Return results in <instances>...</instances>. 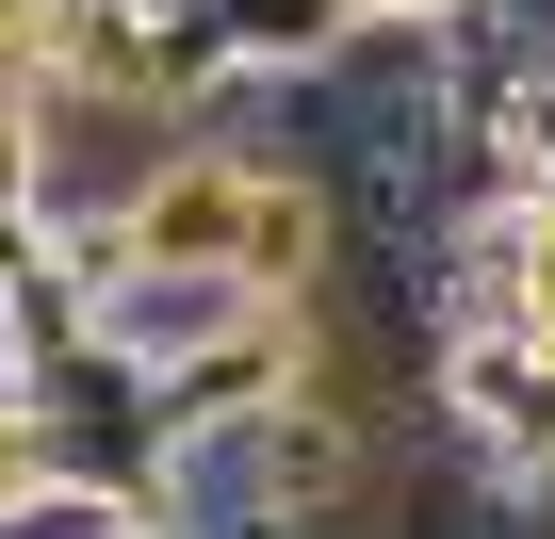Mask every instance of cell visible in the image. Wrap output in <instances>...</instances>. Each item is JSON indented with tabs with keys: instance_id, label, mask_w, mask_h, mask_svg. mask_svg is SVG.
Masks as SVG:
<instances>
[{
	"instance_id": "obj_5",
	"label": "cell",
	"mask_w": 555,
	"mask_h": 539,
	"mask_svg": "<svg viewBox=\"0 0 555 539\" xmlns=\"http://www.w3.org/2000/svg\"><path fill=\"white\" fill-rule=\"evenodd\" d=\"M490 180H506V196H555V66L490 99Z\"/></svg>"
},
{
	"instance_id": "obj_2",
	"label": "cell",
	"mask_w": 555,
	"mask_h": 539,
	"mask_svg": "<svg viewBox=\"0 0 555 539\" xmlns=\"http://www.w3.org/2000/svg\"><path fill=\"white\" fill-rule=\"evenodd\" d=\"M245 213H261V164H229L212 131L131 196V261H180V279H245Z\"/></svg>"
},
{
	"instance_id": "obj_1",
	"label": "cell",
	"mask_w": 555,
	"mask_h": 539,
	"mask_svg": "<svg viewBox=\"0 0 555 539\" xmlns=\"http://www.w3.org/2000/svg\"><path fill=\"white\" fill-rule=\"evenodd\" d=\"M295 376H311L295 311H245L229 344L164 360V441H245V425H278V409H295Z\"/></svg>"
},
{
	"instance_id": "obj_9",
	"label": "cell",
	"mask_w": 555,
	"mask_h": 539,
	"mask_svg": "<svg viewBox=\"0 0 555 539\" xmlns=\"http://www.w3.org/2000/svg\"><path fill=\"white\" fill-rule=\"evenodd\" d=\"M522 328L555 344V196H522Z\"/></svg>"
},
{
	"instance_id": "obj_6",
	"label": "cell",
	"mask_w": 555,
	"mask_h": 539,
	"mask_svg": "<svg viewBox=\"0 0 555 539\" xmlns=\"http://www.w3.org/2000/svg\"><path fill=\"white\" fill-rule=\"evenodd\" d=\"M0 344H17V360H66V344H99V295L50 261V279H17V295H0Z\"/></svg>"
},
{
	"instance_id": "obj_8",
	"label": "cell",
	"mask_w": 555,
	"mask_h": 539,
	"mask_svg": "<svg viewBox=\"0 0 555 539\" xmlns=\"http://www.w3.org/2000/svg\"><path fill=\"white\" fill-rule=\"evenodd\" d=\"M50 261H66V229H50V196H0V295H17V279H50Z\"/></svg>"
},
{
	"instance_id": "obj_7",
	"label": "cell",
	"mask_w": 555,
	"mask_h": 539,
	"mask_svg": "<svg viewBox=\"0 0 555 539\" xmlns=\"http://www.w3.org/2000/svg\"><path fill=\"white\" fill-rule=\"evenodd\" d=\"M50 490H66L50 425H34V409H0V539H34V523H50Z\"/></svg>"
},
{
	"instance_id": "obj_3",
	"label": "cell",
	"mask_w": 555,
	"mask_h": 539,
	"mask_svg": "<svg viewBox=\"0 0 555 539\" xmlns=\"http://www.w3.org/2000/svg\"><path fill=\"white\" fill-rule=\"evenodd\" d=\"M245 311H278V295H261V279H180V261H131V279L99 295V344H131V360L164 376V360H196V344H229Z\"/></svg>"
},
{
	"instance_id": "obj_10",
	"label": "cell",
	"mask_w": 555,
	"mask_h": 539,
	"mask_svg": "<svg viewBox=\"0 0 555 539\" xmlns=\"http://www.w3.org/2000/svg\"><path fill=\"white\" fill-rule=\"evenodd\" d=\"M115 539H212V523H196V506H131Z\"/></svg>"
},
{
	"instance_id": "obj_4",
	"label": "cell",
	"mask_w": 555,
	"mask_h": 539,
	"mask_svg": "<svg viewBox=\"0 0 555 539\" xmlns=\"http://www.w3.org/2000/svg\"><path fill=\"white\" fill-rule=\"evenodd\" d=\"M212 34H229V66H245V82H295V99H311V82L344 66V34H360V17H344V0H212Z\"/></svg>"
}]
</instances>
